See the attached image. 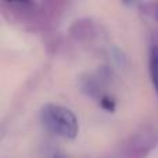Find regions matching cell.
I'll use <instances>...</instances> for the list:
<instances>
[{
  "label": "cell",
  "mask_w": 158,
  "mask_h": 158,
  "mask_svg": "<svg viewBox=\"0 0 158 158\" xmlns=\"http://www.w3.org/2000/svg\"><path fill=\"white\" fill-rule=\"evenodd\" d=\"M42 121L52 132L64 137L77 136L78 119L71 110L56 104H47L42 108Z\"/></svg>",
  "instance_id": "6da1fadb"
},
{
  "label": "cell",
  "mask_w": 158,
  "mask_h": 158,
  "mask_svg": "<svg viewBox=\"0 0 158 158\" xmlns=\"http://www.w3.org/2000/svg\"><path fill=\"white\" fill-rule=\"evenodd\" d=\"M154 15H156V18L158 19V6L156 7V13H154Z\"/></svg>",
  "instance_id": "52a82bcc"
},
{
  "label": "cell",
  "mask_w": 158,
  "mask_h": 158,
  "mask_svg": "<svg viewBox=\"0 0 158 158\" xmlns=\"http://www.w3.org/2000/svg\"><path fill=\"white\" fill-rule=\"evenodd\" d=\"M150 72H151V79H153L154 87H156V90L158 92V46H154L151 49Z\"/></svg>",
  "instance_id": "5b68a950"
},
{
  "label": "cell",
  "mask_w": 158,
  "mask_h": 158,
  "mask_svg": "<svg viewBox=\"0 0 158 158\" xmlns=\"http://www.w3.org/2000/svg\"><path fill=\"white\" fill-rule=\"evenodd\" d=\"M97 28L96 24L93 22L92 18H79L72 22L69 27V33L71 36L78 42H86L90 40L96 36Z\"/></svg>",
  "instance_id": "3957f363"
},
{
  "label": "cell",
  "mask_w": 158,
  "mask_h": 158,
  "mask_svg": "<svg viewBox=\"0 0 158 158\" xmlns=\"http://www.w3.org/2000/svg\"><path fill=\"white\" fill-rule=\"evenodd\" d=\"M100 103H101V107H103V108H106L107 111H114L115 104H114V101H112L110 97H103L100 100Z\"/></svg>",
  "instance_id": "8992f818"
},
{
  "label": "cell",
  "mask_w": 158,
  "mask_h": 158,
  "mask_svg": "<svg viewBox=\"0 0 158 158\" xmlns=\"http://www.w3.org/2000/svg\"><path fill=\"white\" fill-rule=\"evenodd\" d=\"M82 90L86 94H89L90 97H100V100L103 98L100 93V85H98V82L93 77H87L83 79V82H82Z\"/></svg>",
  "instance_id": "277c9868"
},
{
  "label": "cell",
  "mask_w": 158,
  "mask_h": 158,
  "mask_svg": "<svg viewBox=\"0 0 158 158\" xmlns=\"http://www.w3.org/2000/svg\"><path fill=\"white\" fill-rule=\"evenodd\" d=\"M158 143L156 128H144L135 133L123 146L119 158H146Z\"/></svg>",
  "instance_id": "7a4b0ae2"
}]
</instances>
